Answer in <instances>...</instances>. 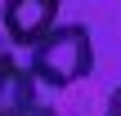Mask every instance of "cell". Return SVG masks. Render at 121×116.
Masks as SVG:
<instances>
[{
	"instance_id": "1",
	"label": "cell",
	"mask_w": 121,
	"mask_h": 116,
	"mask_svg": "<svg viewBox=\"0 0 121 116\" xmlns=\"http://www.w3.org/2000/svg\"><path fill=\"white\" fill-rule=\"evenodd\" d=\"M27 72L45 89H72L94 72V36L85 22H63L54 27L40 45H31Z\"/></svg>"
},
{
	"instance_id": "2",
	"label": "cell",
	"mask_w": 121,
	"mask_h": 116,
	"mask_svg": "<svg viewBox=\"0 0 121 116\" xmlns=\"http://www.w3.org/2000/svg\"><path fill=\"white\" fill-rule=\"evenodd\" d=\"M0 22H4V40L9 45L31 49L58 27V0H4L0 4Z\"/></svg>"
},
{
	"instance_id": "3",
	"label": "cell",
	"mask_w": 121,
	"mask_h": 116,
	"mask_svg": "<svg viewBox=\"0 0 121 116\" xmlns=\"http://www.w3.org/2000/svg\"><path fill=\"white\" fill-rule=\"evenodd\" d=\"M36 76L13 58L9 45H0V116H27L36 107Z\"/></svg>"
},
{
	"instance_id": "4",
	"label": "cell",
	"mask_w": 121,
	"mask_h": 116,
	"mask_svg": "<svg viewBox=\"0 0 121 116\" xmlns=\"http://www.w3.org/2000/svg\"><path fill=\"white\" fill-rule=\"evenodd\" d=\"M103 116H121V85L108 94V107H103Z\"/></svg>"
},
{
	"instance_id": "5",
	"label": "cell",
	"mask_w": 121,
	"mask_h": 116,
	"mask_svg": "<svg viewBox=\"0 0 121 116\" xmlns=\"http://www.w3.org/2000/svg\"><path fill=\"white\" fill-rule=\"evenodd\" d=\"M27 116H58V112H54V107H45V103H36V107H31Z\"/></svg>"
}]
</instances>
